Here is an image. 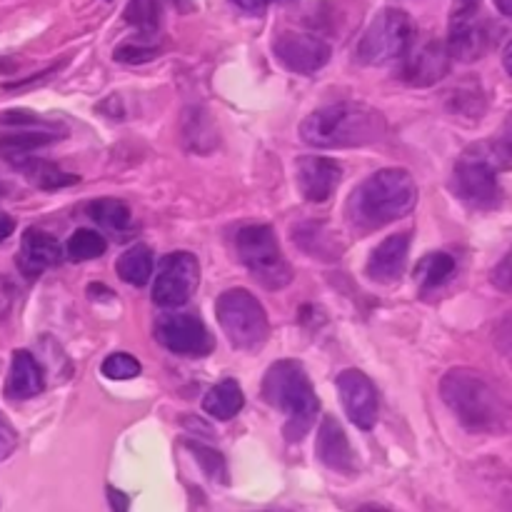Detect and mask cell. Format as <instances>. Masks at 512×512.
Returning a JSON list of instances; mask_svg holds the SVG:
<instances>
[{"label":"cell","instance_id":"obj_1","mask_svg":"<svg viewBox=\"0 0 512 512\" xmlns=\"http://www.w3.org/2000/svg\"><path fill=\"white\" fill-rule=\"evenodd\" d=\"M440 398L470 433H512V393L480 370H448L440 380Z\"/></svg>","mask_w":512,"mask_h":512},{"label":"cell","instance_id":"obj_2","mask_svg":"<svg viewBox=\"0 0 512 512\" xmlns=\"http://www.w3.org/2000/svg\"><path fill=\"white\" fill-rule=\"evenodd\" d=\"M385 133H388L385 115L373 105L353 103V100L313 110L300 123V140L320 150L363 148L383 140Z\"/></svg>","mask_w":512,"mask_h":512},{"label":"cell","instance_id":"obj_3","mask_svg":"<svg viewBox=\"0 0 512 512\" xmlns=\"http://www.w3.org/2000/svg\"><path fill=\"white\" fill-rule=\"evenodd\" d=\"M415 205H418V185L413 175L403 168H385L353 190L348 200V218L355 228L368 233L405 218Z\"/></svg>","mask_w":512,"mask_h":512},{"label":"cell","instance_id":"obj_4","mask_svg":"<svg viewBox=\"0 0 512 512\" xmlns=\"http://www.w3.org/2000/svg\"><path fill=\"white\" fill-rule=\"evenodd\" d=\"M263 398L265 403L273 405L288 418L285 438L290 443L303 440V435L313 428L320 400L298 360H278L275 365H270L263 380Z\"/></svg>","mask_w":512,"mask_h":512},{"label":"cell","instance_id":"obj_5","mask_svg":"<svg viewBox=\"0 0 512 512\" xmlns=\"http://www.w3.org/2000/svg\"><path fill=\"white\" fill-rule=\"evenodd\" d=\"M215 315H218L220 328L228 335L233 348L258 350L268 340V315H265V308L250 290H225L218 303H215Z\"/></svg>","mask_w":512,"mask_h":512},{"label":"cell","instance_id":"obj_6","mask_svg":"<svg viewBox=\"0 0 512 512\" xmlns=\"http://www.w3.org/2000/svg\"><path fill=\"white\" fill-rule=\"evenodd\" d=\"M235 248L245 268L263 288L280 290L293 280L288 260L280 250L278 238L268 225H245L235 235Z\"/></svg>","mask_w":512,"mask_h":512},{"label":"cell","instance_id":"obj_7","mask_svg":"<svg viewBox=\"0 0 512 512\" xmlns=\"http://www.w3.org/2000/svg\"><path fill=\"white\" fill-rule=\"evenodd\" d=\"M415 28L405 10H380L358 43V60L365 65H385L408 55L413 48Z\"/></svg>","mask_w":512,"mask_h":512},{"label":"cell","instance_id":"obj_8","mask_svg":"<svg viewBox=\"0 0 512 512\" xmlns=\"http://www.w3.org/2000/svg\"><path fill=\"white\" fill-rule=\"evenodd\" d=\"M453 190L463 203L478 210H490L495 205H500V200H503V190H500L498 183V170L485 158L478 143L470 145L463 153V158L455 163Z\"/></svg>","mask_w":512,"mask_h":512},{"label":"cell","instance_id":"obj_9","mask_svg":"<svg viewBox=\"0 0 512 512\" xmlns=\"http://www.w3.org/2000/svg\"><path fill=\"white\" fill-rule=\"evenodd\" d=\"M200 280L198 258L185 250L170 253L160 260L153 283V300L160 308H180L193 298Z\"/></svg>","mask_w":512,"mask_h":512},{"label":"cell","instance_id":"obj_10","mask_svg":"<svg viewBox=\"0 0 512 512\" xmlns=\"http://www.w3.org/2000/svg\"><path fill=\"white\" fill-rule=\"evenodd\" d=\"M155 340L165 350L185 358H205L213 353V335L193 313H163L155 320Z\"/></svg>","mask_w":512,"mask_h":512},{"label":"cell","instance_id":"obj_11","mask_svg":"<svg viewBox=\"0 0 512 512\" xmlns=\"http://www.w3.org/2000/svg\"><path fill=\"white\" fill-rule=\"evenodd\" d=\"M490 43H493L490 25L488 20L480 18V10H455L450 18L448 43H445L450 58L473 63L488 53Z\"/></svg>","mask_w":512,"mask_h":512},{"label":"cell","instance_id":"obj_12","mask_svg":"<svg viewBox=\"0 0 512 512\" xmlns=\"http://www.w3.org/2000/svg\"><path fill=\"white\" fill-rule=\"evenodd\" d=\"M273 53L288 70L300 75H313L330 60V45L310 33H280L273 43Z\"/></svg>","mask_w":512,"mask_h":512},{"label":"cell","instance_id":"obj_13","mask_svg":"<svg viewBox=\"0 0 512 512\" xmlns=\"http://www.w3.org/2000/svg\"><path fill=\"white\" fill-rule=\"evenodd\" d=\"M338 395L345 413L360 430H370L378 420V390L363 370H343L338 375Z\"/></svg>","mask_w":512,"mask_h":512},{"label":"cell","instance_id":"obj_14","mask_svg":"<svg viewBox=\"0 0 512 512\" xmlns=\"http://www.w3.org/2000/svg\"><path fill=\"white\" fill-rule=\"evenodd\" d=\"M343 168L335 160L320 155H303L295 163V183L308 203H325L338 190Z\"/></svg>","mask_w":512,"mask_h":512},{"label":"cell","instance_id":"obj_15","mask_svg":"<svg viewBox=\"0 0 512 512\" xmlns=\"http://www.w3.org/2000/svg\"><path fill=\"white\" fill-rule=\"evenodd\" d=\"M450 53L445 48V43L438 40H430V43L420 45L418 50L410 48L405 55V68L403 78L408 85L415 88H428L435 85L438 80H443L450 70Z\"/></svg>","mask_w":512,"mask_h":512},{"label":"cell","instance_id":"obj_16","mask_svg":"<svg viewBox=\"0 0 512 512\" xmlns=\"http://www.w3.org/2000/svg\"><path fill=\"white\" fill-rule=\"evenodd\" d=\"M315 453H318L320 463L325 468L335 470V473H355L358 463H355V453L348 443V435L340 428L335 418H323L318 428V440H315Z\"/></svg>","mask_w":512,"mask_h":512},{"label":"cell","instance_id":"obj_17","mask_svg":"<svg viewBox=\"0 0 512 512\" xmlns=\"http://www.w3.org/2000/svg\"><path fill=\"white\" fill-rule=\"evenodd\" d=\"M410 253V235L408 233H395L388 235L378 248L373 250L368 260V275L375 283H398L400 275L405 273Z\"/></svg>","mask_w":512,"mask_h":512},{"label":"cell","instance_id":"obj_18","mask_svg":"<svg viewBox=\"0 0 512 512\" xmlns=\"http://www.w3.org/2000/svg\"><path fill=\"white\" fill-rule=\"evenodd\" d=\"M63 260V248L53 235L43 233V230H25L23 240H20V255H18V268L28 278H38L43 270L53 268Z\"/></svg>","mask_w":512,"mask_h":512},{"label":"cell","instance_id":"obj_19","mask_svg":"<svg viewBox=\"0 0 512 512\" xmlns=\"http://www.w3.org/2000/svg\"><path fill=\"white\" fill-rule=\"evenodd\" d=\"M45 390V373L33 353L28 350H15L10 360V373L5 380V395L13 400L35 398Z\"/></svg>","mask_w":512,"mask_h":512},{"label":"cell","instance_id":"obj_20","mask_svg":"<svg viewBox=\"0 0 512 512\" xmlns=\"http://www.w3.org/2000/svg\"><path fill=\"white\" fill-rule=\"evenodd\" d=\"M245 395L240 390V385L235 380H223L215 388L208 390V395L203 398V410L208 415H213L215 420H230L243 410Z\"/></svg>","mask_w":512,"mask_h":512},{"label":"cell","instance_id":"obj_21","mask_svg":"<svg viewBox=\"0 0 512 512\" xmlns=\"http://www.w3.org/2000/svg\"><path fill=\"white\" fill-rule=\"evenodd\" d=\"M458 270V263L450 253H430L415 265V280L420 283L423 293H430V290L443 288L445 283H450Z\"/></svg>","mask_w":512,"mask_h":512},{"label":"cell","instance_id":"obj_22","mask_svg":"<svg viewBox=\"0 0 512 512\" xmlns=\"http://www.w3.org/2000/svg\"><path fill=\"white\" fill-rule=\"evenodd\" d=\"M15 168L23 170L25 178L43 190H58V188H65V185L78 183V175L65 173V170H60L58 165L48 163V160H38V158H33V155L18 160V163H15Z\"/></svg>","mask_w":512,"mask_h":512},{"label":"cell","instance_id":"obj_23","mask_svg":"<svg viewBox=\"0 0 512 512\" xmlns=\"http://www.w3.org/2000/svg\"><path fill=\"white\" fill-rule=\"evenodd\" d=\"M115 270H118L123 283L135 285V288H143V285L150 280V275H153V253H150L148 245L143 243L133 245V248H128L123 255H120Z\"/></svg>","mask_w":512,"mask_h":512},{"label":"cell","instance_id":"obj_24","mask_svg":"<svg viewBox=\"0 0 512 512\" xmlns=\"http://www.w3.org/2000/svg\"><path fill=\"white\" fill-rule=\"evenodd\" d=\"M58 135L53 133H30V130H23V133H8V135H0V158L10 160V163H18V160L28 158L33 150L43 148V145L53 143Z\"/></svg>","mask_w":512,"mask_h":512},{"label":"cell","instance_id":"obj_25","mask_svg":"<svg viewBox=\"0 0 512 512\" xmlns=\"http://www.w3.org/2000/svg\"><path fill=\"white\" fill-rule=\"evenodd\" d=\"M448 108L450 113L458 118L478 120L480 113L485 110V93L478 85V80H468V83L455 85L448 93Z\"/></svg>","mask_w":512,"mask_h":512},{"label":"cell","instance_id":"obj_26","mask_svg":"<svg viewBox=\"0 0 512 512\" xmlns=\"http://www.w3.org/2000/svg\"><path fill=\"white\" fill-rule=\"evenodd\" d=\"M88 213L95 223L113 230V233H125V230L133 225V213H130L128 205L120 203V200H95V203H90Z\"/></svg>","mask_w":512,"mask_h":512},{"label":"cell","instance_id":"obj_27","mask_svg":"<svg viewBox=\"0 0 512 512\" xmlns=\"http://www.w3.org/2000/svg\"><path fill=\"white\" fill-rule=\"evenodd\" d=\"M478 148L483 150L485 158L495 165V170H512V113L505 118L503 128L495 138L478 143Z\"/></svg>","mask_w":512,"mask_h":512},{"label":"cell","instance_id":"obj_28","mask_svg":"<svg viewBox=\"0 0 512 512\" xmlns=\"http://www.w3.org/2000/svg\"><path fill=\"white\" fill-rule=\"evenodd\" d=\"M123 18L140 35H153L160 28V3L158 0H128Z\"/></svg>","mask_w":512,"mask_h":512},{"label":"cell","instance_id":"obj_29","mask_svg":"<svg viewBox=\"0 0 512 512\" xmlns=\"http://www.w3.org/2000/svg\"><path fill=\"white\" fill-rule=\"evenodd\" d=\"M105 250H108V243H105L103 235L95 233V230H75L68 240L70 260H78V263L100 258V255H105Z\"/></svg>","mask_w":512,"mask_h":512},{"label":"cell","instance_id":"obj_30","mask_svg":"<svg viewBox=\"0 0 512 512\" xmlns=\"http://www.w3.org/2000/svg\"><path fill=\"white\" fill-rule=\"evenodd\" d=\"M188 448H190V453L195 455V460H198L200 468H203V473L208 475L210 480L228 485V468H225V460L218 450L205 448V445H200V443H188Z\"/></svg>","mask_w":512,"mask_h":512},{"label":"cell","instance_id":"obj_31","mask_svg":"<svg viewBox=\"0 0 512 512\" xmlns=\"http://www.w3.org/2000/svg\"><path fill=\"white\" fill-rule=\"evenodd\" d=\"M100 370L110 380H130L140 375V363L128 353H113L103 360Z\"/></svg>","mask_w":512,"mask_h":512},{"label":"cell","instance_id":"obj_32","mask_svg":"<svg viewBox=\"0 0 512 512\" xmlns=\"http://www.w3.org/2000/svg\"><path fill=\"white\" fill-rule=\"evenodd\" d=\"M158 55V48L143 43H123L120 48H115V60L120 63H145V60H153Z\"/></svg>","mask_w":512,"mask_h":512},{"label":"cell","instance_id":"obj_33","mask_svg":"<svg viewBox=\"0 0 512 512\" xmlns=\"http://www.w3.org/2000/svg\"><path fill=\"white\" fill-rule=\"evenodd\" d=\"M15 448H18V433H15L13 425L8 423V418L0 413V463L8 460L10 455L15 453Z\"/></svg>","mask_w":512,"mask_h":512},{"label":"cell","instance_id":"obj_34","mask_svg":"<svg viewBox=\"0 0 512 512\" xmlns=\"http://www.w3.org/2000/svg\"><path fill=\"white\" fill-rule=\"evenodd\" d=\"M493 340H495V348H498L505 358L512 360V315H508V318H503L498 325H495Z\"/></svg>","mask_w":512,"mask_h":512},{"label":"cell","instance_id":"obj_35","mask_svg":"<svg viewBox=\"0 0 512 512\" xmlns=\"http://www.w3.org/2000/svg\"><path fill=\"white\" fill-rule=\"evenodd\" d=\"M493 285L498 290H505V293L512 290V253L505 255L498 263V268L493 270Z\"/></svg>","mask_w":512,"mask_h":512},{"label":"cell","instance_id":"obj_36","mask_svg":"<svg viewBox=\"0 0 512 512\" xmlns=\"http://www.w3.org/2000/svg\"><path fill=\"white\" fill-rule=\"evenodd\" d=\"M0 123L8 125H35L40 123L33 113H25V110H8V113H0Z\"/></svg>","mask_w":512,"mask_h":512},{"label":"cell","instance_id":"obj_37","mask_svg":"<svg viewBox=\"0 0 512 512\" xmlns=\"http://www.w3.org/2000/svg\"><path fill=\"white\" fill-rule=\"evenodd\" d=\"M108 503L113 512H128V508H130L128 495L120 493V490H115V488H108Z\"/></svg>","mask_w":512,"mask_h":512},{"label":"cell","instance_id":"obj_38","mask_svg":"<svg viewBox=\"0 0 512 512\" xmlns=\"http://www.w3.org/2000/svg\"><path fill=\"white\" fill-rule=\"evenodd\" d=\"M230 3H235L245 13H263L268 8V0H230Z\"/></svg>","mask_w":512,"mask_h":512},{"label":"cell","instance_id":"obj_39","mask_svg":"<svg viewBox=\"0 0 512 512\" xmlns=\"http://www.w3.org/2000/svg\"><path fill=\"white\" fill-rule=\"evenodd\" d=\"M13 230H15V220L10 218V215L0 213V243L10 238V235H13Z\"/></svg>","mask_w":512,"mask_h":512},{"label":"cell","instance_id":"obj_40","mask_svg":"<svg viewBox=\"0 0 512 512\" xmlns=\"http://www.w3.org/2000/svg\"><path fill=\"white\" fill-rule=\"evenodd\" d=\"M455 10H480V0H455Z\"/></svg>","mask_w":512,"mask_h":512},{"label":"cell","instance_id":"obj_41","mask_svg":"<svg viewBox=\"0 0 512 512\" xmlns=\"http://www.w3.org/2000/svg\"><path fill=\"white\" fill-rule=\"evenodd\" d=\"M495 5H498V10L505 18L512 20V0H495Z\"/></svg>","mask_w":512,"mask_h":512},{"label":"cell","instance_id":"obj_42","mask_svg":"<svg viewBox=\"0 0 512 512\" xmlns=\"http://www.w3.org/2000/svg\"><path fill=\"white\" fill-rule=\"evenodd\" d=\"M503 65H505V70H508V73L512 75V40H510L508 48H505V53H503Z\"/></svg>","mask_w":512,"mask_h":512},{"label":"cell","instance_id":"obj_43","mask_svg":"<svg viewBox=\"0 0 512 512\" xmlns=\"http://www.w3.org/2000/svg\"><path fill=\"white\" fill-rule=\"evenodd\" d=\"M173 5L178 10H183V13H188V10H193V5H195V0H173Z\"/></svg>","mask_w":512,"mask_h":512},{"label":"cell","instance_id":"obj_44","mask_svg":"<svg viewBox=\"0 0 512 512\" xmlns=\"http://www.w3.org/2000/svg\"><path fill=\"white\" fill-rule=\"evenodd\" d=\"M358 512H390V510L380 508V505H363V508H360Z\"/></svg>","mask_w":512,"mask_h":512},{"label":"cell","instance_id":"obj_45","mask_svg":"<svg viewBox=\"0 0 512 512\" xmlns=\"http://www.w3.org/2000/svg\"><path fill=\"white\" fill-rule=\"evenodd\" d=\"M5 193H8V185H5V183H3V180H0V198H3V195H5Z\"/></svg>","mask_w":512,"mask_h":512},{"label":"cell","instance_id":"obj_46","mask_svg":"<svg viewBox=\"0 0 512 512\" xmlns=\"http://www.w3.org/2000/svg\"><path fill=\"white\" fill-rule=\"evenodd\" d=\"M275 3H280V5H290V3H295V0H275Z\"/></svg>","mask_w":512,"mask_h":512},{"label":"cell","instance_id":"obj_47","mask_svg":"<svg viewBox=\"0 0 512 512\" xmlns=\"http://www.w3.org/2000/svg\"><path fill=\"white\" fill-rule=\"evenodd\" d=\"M510 512H512V508H510Z\"/></svg>","mask_w":512,"mask_h":512}]
</instances>
